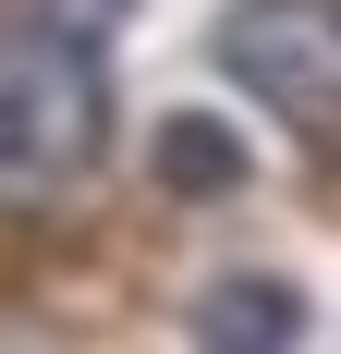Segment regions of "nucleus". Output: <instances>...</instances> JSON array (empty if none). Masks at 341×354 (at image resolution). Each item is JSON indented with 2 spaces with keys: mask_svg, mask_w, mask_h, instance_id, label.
<instances>
[{
  "mask_svg": "<svg viewBox=\"0 0 341 354\" xmlns=\"http://www.w3.org/2000/svg\"><path fill=\"white\" fill-rule=\"evenodd\" d=\"M159 183H170V196H232V183H244L232 122H220V110H170V122H159Z\"/></svg>",
  "mask_w": 341,
  "mask_h": 354,
  "instance_id": "20e7f679",
  "label": "nucleus"
},
{
  "mask_svg": "<svg viewBox=\"0 0 341 354\" xmlns=\"http://www.w3.org/2000/svg\"><path fill=\"white\" fill-rule=\"evenodd\" d=\"M293 342H305V293L269 269H232L195 293V354H293Z\"/></svg>",
  "mask_w": 341,
  "mask_h": 354,
  "instance_id": "7ed1b4c3",
  "label": "nucleus"
},
{
  "mask_svg": "<svg viewBox=\"0 0 341 354\" xmlns=\"http://www.w3.org/2000/svg\"><path fill=\"white\" fill-rule=\"evenodd\" d=\"M110 147V73L86 37L0 25V208H37L98 171Z\"/></svg>",
  "mask_w": 341,
  "mask_h": 354,
  "instance_id": "f257e3e1",
  "label": "nucleus"
},
{
  "mask_svg": "<svg viewBox=\"0 0 341 354\" xmlns=\"http://www.w3.org/2000/svg\"><path fill=\"white\" fill-rule=\"evenodd\" d=\"M220 73L256 110H280L305 147H341V0H232Z\"/></svg>",
  "mask_w": 341,
  "mask_h": 354,
  "instance_id": "f03ea898",
  "label": "nucleus"
}]
</instances>
